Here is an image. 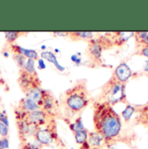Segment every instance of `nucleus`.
<instances>
[{
    "instance_id": "c756f323",
    "label": "nucleus",
    "mask_w": 148,
    "mask_h": 149,
    "mask_svg": "<svg viewBox=\"0 0 148 149\" xmlns=\"http://www.w3.org/2000/svg\"><path fill=\"white\" fill-rule=\"evenodd\" d=\"M37 60H38V64H39L40 69H42V70L46 69V65H45V63H44L43 59H42V58H38Z\"/></svg>"
},
{
    "instance_id": "6ab92c4d",
    "label": "nucleus",
    "mask_w": 148,
    "mask_h": 149,
    "mask_svg": "<svg viewBox=\"0 0 148 149\" xmlns=\"http://www.w3.org/2000/svg\"><path fill=\"white\" fill-rule=\"evenodd\" d=\"M69 37H71L73 40H91L94 37V34L89 31H74L69 32Z\"/></svg>"
},
{
    "instance_id": "f03ea898",
    "label": "nucleus",
    "mask_w": 148,
    "mask_h": 149,
    "mask_svg": "<svg viewBox=\"0 0 148 149\" xmlns=\"http://www.w3.org/2000/svg\"><path fill=\"white\" fill-rule=\"evenodd\" d=\"M90 97L86 80H80L68 88L61 96V105L63 109L65 120L80 114L89 104Z\"/></svg>"
},
{
    "instance_id": "2f4dec72",
    "label": "nucleus",
    "mask_w": 148,
    "mask_h": 149,
    "mask_svg": "<svg viewBox=\"0 0 148 149\" xmlns=\"http://www.w3.org/2000/svg\"><path fill=\"white\" fill-rule=\"evenodd\" d=\"M92 148L90 147V145L88 144V142L87 141V142H85L84 144H82V145H81V147H80V149H91Z\"/></svg>"
},
{
    "instance_id": "0eeeda50",
    "label": "nucleus",
    "mask_w": 148,
    "mask_h": 149,
    "mask_svg": "<svg viewBox=\"0 0 148 149\" xmlns=\"http://www.w3.org/2000/svg\"><path fill=\"white\" fill-rule=\"evenodd\" d=\"M40 107H41V109H42L43 111L46 112L52 117L56 118V116L58 113L59 104H58L57 101L56 100V98L54 97V95L49 91L45 90L43 99H42V102Z\"/></svg>"
},
{
    "instance_id": "f257e3e1",
    "label": "nucleus",
    "mask_w": 148,
    "mask_h": 149,
    "mask_svg": "<svg viewBox=\"0 0 148 149\" xmlns=\"http://www.w3.org/2000/svg\"><path fill=\"white\" fill-rule=\"evenodd\" d=\"M93 109L94 131L104 139L107 146H110L120 137L122 128L120 117L113 106L106 102L95 101Z\"/></svg>"
},
{
    "instance_id": "6e6552de",
    "label": "nucleus",
    "mask_w": 148,
    "mask_h": 149,
    "mask_svg": "<svg viewBox=\"0 0 148 149\" xmlns=\"http://www.w3.org/2000/svg\"><path fill=\"white\" fill-rule=\"evenodd\" d=\"M18 84L23 92L26 91L30 88L37 85H42V81L38 75H32L27 73L25 70H20L18 77Z\"/></svg>"
},
{
    "instance_id": "aec40b11",
    "label": "nucleus",
    "mask_w": 148,
    "mask_h": 149,
    "mask_svg": "<svg viewBox=\"0 0 148 149\" xmlns=\"http://www.w3.org/2000/svg\"><path fill=\"white\" fill-rule=\"evenodd\" d=\"M65 121L68 123L69 127V129L72 131V133H73V134L76 133V132H78V131H81V130L85 129V127H84V124H83V122H82V120H81V117H77L73 122H72V121H70V120H69H69H65Z\"/></svg>"
},
{
    "instance_id": "f704fd0d",
    "label": "nucleus",
    "mask_w": 148,
    "mask_h": 149,
    "mask_svg": "<svg viewBox=\"0 0 148 149\" xmlns=\"http://www.w3.org/2000/svg\"><path fill=\"white\" fill-rule=\"evenodd\" d=\"M60 149H65V148H60Z\"/></svg>"
},
{
    "instance_id": "1a4fd4ad",
    "label": "nucleus",
    "mask_w": 148,
    "mask_h": 149,
    "mask_svg": "<svg viewBox=\"0 0 148 149\" xmlns=\"http://www.w3.org/2000/svg\"><path fill=\"white\" fill-rule=\"evenodd\" d=\"M132 75L133 72L130 67L126 63H121L114 70L111 78L116 81L126 84V82L132 77Z\"/></svg>"
},
{
    "instance_id": "473e14b6",
    "label": "nucleus",
    "mask_w": 148,
    "mask_h": 149,
    "mask_svg": "<svg viewBox=\"0 0 148 149\" xmlns=\"http://www.w3.org/2000/svg\"><path fill=\"white\" fill-rule=\"evenodd\" d=\"M144 71H145V72H147L148 73V59H147V61L146 62V66H145Z\"/></svg>"
},
{
    "instance_id": "7ed1b4c3",
    "label": "nucleus",
    "mask_w": 148,
    "mask_h": 149,
    "mask_svg": "<svg viewBox=\"0 0 148 149\" xmlns=\"http://www.w3.org/2000/svg\"><path fill=\"white\" fill-rule=\"evenodd\" d=\"M96 101L108 102L111 106L119 102L128 104L126 102V84L120 83L110 78L109 81L101 88L99 99Z\"/></svg>"
},
{
    "instance_id": "f3484780",
    "label": "nucleus",
    "mask_w": 148,
    "mask_h": 149,
    "mask_svg": "<svg viewBox=\"0 0 148 149\" xmlns=\"http://www.w3.org/2000/svg\"><path fill=\"white\" fill-rule=\"evenodd\" d=\"M113 42L116 45H122L126 42L131 37L134 36V32H114L113 33Z\"/></svg>"
},
{
    "instance_id": "7c9ffc66",
    "label": "nucleus",
    "mask_w": 148,
    "mask_h": 149,
    "mask_svg": "<svg viewBox=\"0 0 148 149\" xmlns=\"http://www.w3.org/2000/svg\"><path fill=\"white\" fill-rule=\"evenodd\" d=\"M54 35H56L58 37H66V36H69V32H59V31H56V32H53Z\"/></svg>"
},
{
    "instance_id": "c9c22d12",
    "label": "nucleus",
    "mask_w": 148,
    "mask_h": 149,
    "mask_svg": "<svg viewBox=\"0 0 148 149\" xmlns=\"http://www.w3.org/2000/svg\"><path fill=\"white\" fill-rule=\"evenodd\" d=\"M0 70H1V66H0Z\"/></svg>"
},
{
    "instance_id": "393cba45",
    "label": "nucleus",
    "mask_w": 148,
    "mask_h": 149,
    "mask_svg": "<svg viewBox=\"0 0 148 149\" xmlns=\"http://www.w3.org/2000/svg\"><path fill=\"white\" fill-rule=\"evenodd\" d=\"M13 59L16 62L18 68L20 69V70H24L25 64H26V62H27L26 57H24V56H23L21 55H18V54H13Z\"/></svg>"
},
{
    "instance_id": "f8f14e48",
    "label": "nucleus",
    "mask_w": 148,
    "mask_h": 149,
    "mask_svg": "<svg viewBox=\"0 0 148 149\" xmlns=\"http://www.w3.org/2000/svg\"><path fill=\"white\" fill-rule=\"evenodd\" d=\"M44 92H45V90L43 88H42V85H37V86H33V87L30 88L24 93L25 95V97L33 100L40 106L42 102V99H43Z\"/></svg>"
},
{
    "instance_id": "9b49d317",
    "label": "nucleus",
    "mask_w": 148,
    "mask_h": 149,
    "mask_svg": "<svg viewBox=\"0 0 148 149\" xmlns=\"http://www.w3.org/2000/svg\"><path fill=\"white\" fill-rule=\"evenodd\" d=\"M10 50L13 52V54H18L21 55L24 57H26L27 59H34V60H37L39 57V55L35 49H26L24 48L22 46H19L16 43L10 44L9 45Z\"/></svg>"
},
{
    "instance_id": "412c9836",
    "label": "nucleus",
    "mask_w": 148,
    "mask_h": 149,
    "mask_svg": "<svg viewBox=\"0 0 148 149\" xmlns=\"http://www.w3.org/2000/svg\"><path fill=\"white\" fill-rule=\"evenodd\" d=\"M26 33L24 32H21V31H7L4 32V37H5V41L6 42L10 45L15 43V42L19 38L22 37L23 35H24Z\"/></svg>"
},
{
    "instance_id": "a211bd4d",
    "label": "nucleus",
    "mask_w": 148,
    "mask_h": 149,
    "mask_svg": "<svg viewBox=\"0 0 148 149\" xmlns=\"http://www.w3.org/2000/svg\"><path fill=\"white\" fill-rule=\"evenodd\" d=\"M136 42V49L148 47V32H135L134 36Z\"/></svg>"
},
{
    "instance_id": "4468645a",
    "label": "nucleus",
    "mask_w": 148,
    "mask_h": 149,
    "mask_svg": "<svg viewBox=\"0 0 148 149\" xmlns=\"http://www.w3.org/2000/svg\"><path fill=\"white\" fill-rule=\"evenodd\" d=\"M88 142L92 148H101L105 144L104 139L95 131L88 132Z\"/></svg>"
},
{
    "instance_id": "bb28decb",
    "label": "nucleus",
    "mask_w": 148,
    "mask_h": 149,
    "mask_svg": "<svg viewBox=\"0 0 148 149\" xmlns=\"http://www.w3.org/2000/svg\"><path fill=\"white\" fill-rule=\"evenodd\" d=\"M0 149H10V141L8 137L0 139Z\"/></svg>"
},
{
    "instance_id": "c85d7f7f",
    "label": "nucleus",
    "mask_w": 148,
    "mask_h": 149,
    "mask_svg": "<svg viewBox=\"0 0 148 149\" xmlns=\"http://www.w3.org/2000/svg\"><path fill=\"white\" fill-rule=\"evenodd\" d=\"M136 49H137V51L135 52L136 55L143 56H146L148 58V47H142V48H139Z\"/></svg>"
},
{
    "instance_id": "4be33fe9",
    "label": "nucleus",
    "mask_w": 148,
    "mask_h": 149,
    "mask_svg": "<svg viewBox=\"0 0 148 149\" xmlns=\"http://www.w3.org/2000/svg\"><path fill=\"white\" fill-rule=\"evenodd\" d=\"M74 134V138L76 144L78 145H82L85 142L88 141V131L85 128L83 130L78 131L76 133L73 134Z\"/></svg>"
},
{
    "instance_id": "a878e982",
    "label": "nucleus",
    "mask_w": 148,
    "mask_h": 149,
    "mask_svg": "<svg viewBox=\"0 0 148 149\" xmlns=\"http://www.w3.org/2000/svg\"><path fill=\"white\" fill-rule=\"evenodd\" d=\"M9 133H10L9 127L0 121V137L6 138L9 136Z\"/></svg>"
},
{
    "instance_id": "b1692460",
    "label": "nucleus",
    "mask_w": 148,
    "mask_h": 149,
    "mask_svg": "<svg viewBox=\"0 0 148 149\" xmlns=\"http://www.w3.org/2000/svg\"><path fill=\"white\" fill-rule=\"evenodd\" d=\"M27 73L32 75H38L36 70V60L34 59H27L24 70Z\"/></svg>"
},
{
    "instance_id": "423d86ee",
    "label": "nucleus",
    "mask_w": 148,
    "mask_h": 149,
    "mask_svg": "<svg viewBox=\"0 0 148 149\" xmlns=\"http://www.w3.org/2000/svg\"><path fill=\"white\" fill-rule=\"evenodd\" d=\"M52 119H54V117H52L42 109L27 113L24 118L26 122L36 129L47 125Z\"/></svg>"
},
{
    "instance_id": "cd10ccee",
    "label": "nucleus",
    "mask_w": 148,
    "mask_h": 149,
    "mask_svg": "<svg viewBox=\"0 0 148 149\" xmlns=\"http://www.w3.org/2000/svg\"><path fill=\"white\" fill-rule=\"evenodd\" d=\"M0 121L3 122V124H5L6 126H10L9 124V120H8V114L7 113L3 110V111H0Z\"/></svg>"
},
{
    "instance_id": "ddd939ff",
    "label": "nucleus",
    "mask_w": 148,
    "mask_h": 149,
    "mask_svg": "<svg viewBox=\"0 0 148 149\" xmlns=\"http://www.w3.org/2000/svg\"><path fill=\"white\" fill-rule=\"evenodd\" d=\"M17 108L18 109L22 110V111L25 112V113H30V112L41 109L40 106L37 104L36 102H34L33 100H31L30 98H27V97L22 98L19 101L18 105H17Z\"/></svg>"
},
{
    "instance_id": "9d476101",
    "label": "nucleus",
    "mask_w": 148,
    "mask_h": 149,
    "mask_svg": "<svg viewBox=\"0 0 148 149\" xmlns=\"http://www.w3.org/2000/svg\"><path fill=\"white\" fill-rule=\"evenodd\" d=\"M16 124H17L18 135L22 142L28 141V138L34 135L36 128L29 125L25 120H16Z\"/></svg>"
},
{
    "instance_id": "20e7f679",
    "label": "nucleus",
    "mask_w": 148,
    "mask_h": 149,
    "mask_svg": "<svg viewBox=\"0 0 148 149\" xmlns=\"http://www.w3.org/2000/svg\"><path fill=\"white\" fill-rule=\"evenodd\" d=\"M34 140L42 148V147H49L55 142H56L58 138L56 122L55 118L52 119L47 125L37 128L34 133Z\"/></svg>"
},
{
    "instance_id": "5701e85b",
    "label": "nucleus",
    "mask_w": 148,
    "mask_h": 149,
    "mask_svg": "<svg viewBox=\"0 0 148 149\" xmlns=\"http://www.w3.org/2000/svg\"><path fill=\"white\" fill-rule=\"evenodd\" d=\"M136 112L135 107L130 105V104H126V109L121 113V116L123 117V119L125 120V121H128L130 120L132 115Z\"/></svg>"
},
{
    "instance_id": "2eb2a0df",
    "label": "nucleus",
    "mask_w": 148,
    "mask_h": 149,
    "mask_svg": "<svg viewBox=\"0 0 148 149\" xmlns=\"http://www.w3.org/2000/svg\"><path fill=\"white\" fill-rule=\"evenodd\" d=\"M135 109L136 112H138L136 123L148 127V102L142 106H136Z\"/></svg>"
},
{
    "instance_id": "dca6fc26",
    "label": "nucleus",
    "mask_w": 148,
    "mask_h": 149,
    "mask_svg": "<svg viewBox=\"0 0 148 149\" xmlns=\"http://www.w3.org/2000/svg\"><path fill=\"white\" fill-rule=\"evenodd\" d=\"M40 57H41L42 59H44V60H46V61H48V62L53 63V65H54L59 71H64V70H65V68L63 67V66L59 63V62H58V60H57V56H56V55L54 52L49 51V50L42 51V52L40 54Z\"/></svg>"
},
{
    "instance_id": "39448f33",
    "label": "nucleus",
    "mask_w": 148,
    "mask_h": 149,
    "mask_svg": "<svg viewBox=\"0 0 148 149\" xmlns=\"http://www.w3.org/2000/svg\"><path fill=\"white\" fill-rule=\"evenodd\" d=\"M112 45H114L111 38L107 37H99L97 38H93L88 41V54L90 60L94 63L100 64L101 63L102 52L105 49L111 48Z\"/></svg>"
},
{
    "instance_id": "72a5a7b5",
    "label": "nucleus",
    "mask_w": 148,
    "mask_h": 149,
    "mask_svg": "<svg viewBox=\"0 0 148 149\" xmlns=\"http://www.w3.org/2000/svg\"><path fill=\"white\" fill-rule=\"evenodd\" d=\"M0 103H1V97H0Z\"/></svg>"
},
{
    "instance_id": "e433bc0d",
    "label": "nucleus",
    "mask_w": 148,
    "mask_h": 149,
    "mask_svg": "<svg viewBox=\"0 0 148 149\" xmlns=\"http://www.w3.org/2000/svg\"><path fill=\"white\" fill-rule=\"evenodd\" d=\"M91 149H94V148H91Z\"/></svg>"
}]
</instances>
